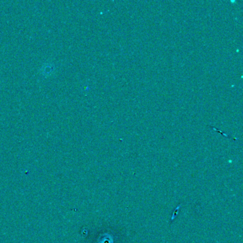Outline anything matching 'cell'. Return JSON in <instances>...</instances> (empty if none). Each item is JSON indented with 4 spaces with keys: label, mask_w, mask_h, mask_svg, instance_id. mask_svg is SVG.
<instances>
[{
    "label": "cell",
    "mask_w": 243,
    "mask_h": 243,
    "mask_svg": "<svg viewBox=\"0 0 243 243\" xmlns=\"http://www.w3.org/2000/svg\"><path fill=\"white\" fill-rule=\"evenodd\" d=\"M42 70L44 71L42 72L43 75H45V76H47V75H49L51 73H52V71L53 70V67L52 65H49V64H46L45 65V68L44 69H43L42 68Z\"/></svg>",
    "instance_id": "1"
}]
</instances>
